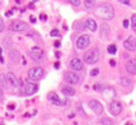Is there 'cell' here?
I'll return each mask as SVG.
<instances>
[{
  "instance_id": "cell-1",
  "label": "cell",
  "mask_w": 136,
  "mask_h": 125,
  "mask_svg": "<svg viewBox=\"0 0 136 125\" xmlns=\"http://www.w3.org/2000/svg\"><path fill=\"white\" fill-rule=\"evenodd\" d=\"M94 14L98 18L109 21L115 16V9L110 4H100L94 8Z\"/></svg>"
},
{
  "instance_id": "cell-2",
  "label": "cell",
  "mask_w": 136,
  "mask_h": 125,
  "mask_svg": "<svg viewBox=\"0 0 136 125\" xmlns=\"http://www.w3.org/2000/svg\"><path fill=\"white\" fill-rule=\"evenodd\" d=\"M99 59H100V53L98 49H96V48H93V49L88 51L83 55L84 62L88 64H96L97 62L99 61Z\"/></svg>"
},
{
  "instance_id": "cell-3",
  "label": "cell",
  "mask_w": 136,
  "mask_h": 125,
  "mask_svg": "<svg viewBox=\"0 0 136 125\" xmlns=\"http://www.w3.org/2000/svg\"><path fill=\"white\" fill-rule=\"evenodd\" d=\"M9 28L11 31H14V32H23V31H27L30 28V26L25 21H19V20H12V21H9Z\"/></svg>"
},
{
  "instance_id": "cell-4",
  "label": "cell",
  "mask_w": 136,
  "mask_h": 125,
  "mask_svg": "<svg viewBox=\"0 0 136 125\" xmlns=\"http://www.w3.org/2000/svg\"><path fill=\"white\" fill-rule=\"evenodd\" d=\"M44 75H45V71L40 66L33 67V68L28 70V78L31 80H34V81H37V80L42 79L44 78Z\"/></svg>"
},
{
  "instance_id": "cell-5",
  "label": "cell",
  "mask_w": 136,
  "mask_h": 125,
  "mask_svg": "<svg viewBox=\"0 0 136 125\" xmlns=\"http://www.w3.org/2000/svg\"><path fill=\"white\" fill-rule=\"evenodd\" d=\"M63 79L68 84H71V85H77L80 81V77L77 73L75 72H66L64 73Z\"/></svg>"
},
{
  "instance_id": "cell-6",
  "label": "cell",
  "mask_w": 136,
  "mask_h": 125,
  "mask_svg": "<svg viewBox=\"0 0 136 125\" xmlns=\"http://www.w3.org/2000/svg\"><path fill=\"white\" fill-rule=\"evenodd\" d=\"M37 91H38V85L37 83L34 82H25L24 86H23V92H24L25 95H33L35 93H37Z\"/></svg>"
},
{
  "instance_id": "cell-7",
  "label": "cell",
  "mask_w": 136,
  "mask_h": 125,
  "mask_svg": "<svg viewBox=\"0 0 136 125\" xmlns=\"http://www.w3.org/2000/svg\"><path fill=\"white\" fill-rule=\"evenodd\" d=\"M32 59L36 62H42L44 59V52L42 49L38 47H33L31 49V52L29 53Z\"/></svg>"
},
{
  "instance_id": "cell-8",
  "label": "cell",
  "mask_w": 136,
  "mask_h": 125,
  "mask_svg": "<svg viewBox=\"0 0 136 125\" xmlns=\"http://www.w3.org/2000/svg\"><path fill=\"white\" fill-rule=\"evenodd\" d=\"M90 37L88 35H82L77 38V49H86L87 47L90 45Z\"/></svg>"
},
{
  "instance_id": "cell-9",
  "label": "cell",
  "mask_w": 136,
  "mask_h": 125,
  "mask_svg": "<svg viewBox=\"0 0 136 125\" xmlns=\"http://www.w3.org/2000/svg\"><path fill=\"white\" fill-rule=\"evenodd\" d=\"M89 107L97 115H101L104 112V106L102 105V103H100L99 101L97 100L90 101V103H89Z\"/></svg>"
},
{
  "instance_id": "cell-10",
  "label": "cell",
  "mask_w": 136,
  "mask_h": 125,
  "mask_svg": "<svg viewBox=\"0 0 136 125\" xmlns=\"http://www.w3.org/2000/svg\"><path fill=\"white\" fill-rule=\"evenodd\" d=\"M110 113L114 116H118L122 111V105L118 101H112L110 106H109Z\"/></svg>"
},
{
  "instance_id": "cell-11",
  "label": "cell",
  "mask_w": 136,
  "mask_h": 125,
  "mask_svg": "<svg viewBox=\"0 0 136 125\" xmlns=\"http://www.w3.org/2000/svg\"><path fill=\"white\" fill-rule=\"evenodd\" d=\"M124 48L130 52H135L136 51V37L133 36H130L123 43Z\"/></svg>"
},
{
  "instance_id": "cell-12",
  "label": "cell",
  "mask_w": 136,
  "mask_h": 125,
  "mask_svg": "<svg viewBox=\"0 0 136 125\" xmlns=\"http://www.w3.org/2000/svg\"><path fill=\"white\" fill-rule=\"evenodd\" d=\"M70 67L71 69L75 71H81L83 69V63L81 61L80 59L78 58H73L70 62Z\"/></svg>"
},
{
  "instance_id": "cell-13",
  "label": "cell",
  "mask_w": 136,
  "mask_h": 125,
  "mask_svg": "<svg viewBox=\"0 0 136 125\" xmlns=\"http://www.w3.org/2000/svg\"><path fill=\"white\" fill-rule=\"evenodd\" d=\"M49 100L52 103L53 105H55V106H63L64 103H63V101L59 97V95L55 93V92H50V94H49Z\"/></svg>"
},
{
  "instance_id": "cell-14",
  "label": "cell",
  "mask_w": 136,
  "mask_h": 125,
  "mask_svg": "<svg viewBox=\"0 0 136 125\" xmlns=\"http://www.w3.org/2000/svg\"><path fill=\"white\" fill-rule=\"evenodd\" d=\"M126 69L131 75H136V59L132 58L129 60L126 64Z\"/></svg>"
},
{
  "instance_id": "cell-15",
  "label": "cell",
  "mask_w": 136,
  "mask_h": 125,
  "mask_svg": "<svg viewBox=\"0 0 136 125\" xmlns=\"http://www.w3.org/2000/svg\"><path fill=\"white\" fill-rule=\"evenodd\" d=\"M85 26H86L89 30H90L91 32H95L97 30V23L93 19H88L85 21Z\"/></svg>"
},
{
  "instance_id": "cell-16",
  "label": "cell",
  "mask_w": 136,
  "mask_h": 125,
  "mask_svg": "<svg viewBox=\"0 0 136 125\" xmlns=\"http://www.w3.org/2000/svg\"><path fill=\"white\" fill-rule=\"evenodd\" d=\"M7 79H8V81L12 86H14V87L19 86V80L17 79L15 75L13 73H11V72H9V73L7 74Z\"/></svg>"
},
{
  "instance_id": "cell-17",
  "label": "cell",
  "mask_w": 136,
  "mask_h": 125,
  "mask_svg": "<svg viewBox=\"0 0 136 125\" xmlns=\"http://www.w3.org/2000/svg\"><path fill=\"white\" fill-rule=\"evenodd\" d=\"M62 93L64 95H66V96H73V95H75V93H76V90H75V88H73V87H71V86H64L63 88H62Z\"/></svg>"
},
{
  "instance_id": "cell-18",
  "label": "cell",
  "mask_w": 136,
  "mask_h": 125,
  "mask_svg": "<svg viewBox=\"0 0 136 125\" xmlns=\"http://www.w3.org/2000/svg\"><path fill=\"white\" fill-rule=\"evenodd\" d=\"M9 56H10L11 60H12L13 62H16V63H18L20 58H21V54H20V52H19L17 49L10 51V52H9Z\"/></svg>"
},
{
  "instance_id": "cell-19",
  "label": "cell",
  "mask_w": 136,
  "mask_h": 125,
  "mask_svg": "<svg viewBox=\"0 0 136 125\" xmlns=\"http://www.w3.org/2000/svg\"><path fill=\"white\" fill-rule=\"evenodd\" d=\"M109 33H110V26H109L107 23H105V22H103L102 24H101V34H102L103 36H108Z\"/></svg>"
},
{
  "instance_id": "cell-20",
  "label": "cell",
  "mask_w": 136,
  "mask_h": 125,
  "mask_svg": "<svg viewBox=\"0 0 136 125\" xmlns=\"http://www.w3.org/2000/svg\"><path fill=\"white\" fill-rule=\"evenodd\" d=\"M121 86L123 87H129V86L131 85V79L128 77H122L120 79V81H119Z\"/></svg>"
},
{
  "instance_id": "cell-21",
  "label": "cell",
  "mask_w": 136,
  "mask_h": 125,
  "mask_svg": "<svg viewBox=\"0 0 136 125\" xmlns=\"http://www.w3.org/2000/svg\"><path fill=\"white\" fill-rule=\"evenodd\" d=\"M8 79H7V77L4 75V74H0V85L3 89H8Z\"/></svg>"
},
{
  "instance_id": "cell-22",
  "label": "cell",
  "mask_w": 136,
  "mask_h": 125,
  "mask_svg": "<svg viewBox=\"0 0 136 125\" xmlns=\"http://www.w3.org/2000/svg\"><path fill=\"white\" fill-rule=\"evenodd\" d=\"M3 45L5 48H7V49H10L13 45L12 39H11L9 37H6L3 39Z\"/></svg>"
},
{
  "instance_id": "cell-23",
  "label": "cell",
  "mask_w": 136,
  "mask_h": 125,
  "mask_svg": "<svg viewBox=\"0 0 136 125\" xmlns=\"http://www.w3.org/2000/svg\"><path fill=\"white\" fill-rule=\"evenodd\" d=\"M96 0H84V6L87 9H93L95 6Z\"/></svg>"
},
{
  "instance_id": "cell-24",
  "label": "cell",
  "mask_w": 136,
  "mask_h": 125,
  "mask_svg": "<svg viewBox=\"0 0 136 125\" xmlns=\"http://www.w3.org/2000/svg\"><path fill=\"white\" fill-rule=\"evenodd\" d=\"M93 90L94 91H96V92H104V90L105 89V87L103 84H101V83H95L94 85H93Z\"/></svg>"
},
{
  "instance_id": "cell-25",
  "label": "cell",
  "mask_w": 136,
  "mask_h": 125,
  "mask_svg": "<svg viewBox=\"0 0 136 125\" xmlns=\"http://www.w3.org/2000/svg\"><path fill=\"white\" fill-rule=\"evenodd\" d=\"M117 51H118V49H117V46L116 45H109L108 47H107V52L110 53V54H116L117 53Z\"/></svg>"
},
{
  "instance_id": "cell-26",
  "label": "cell",
  "mask_w": 136,
  "mask_h": 125,
  "mask_svg": "<svg viewBox=\"0 0 136 125\" xmlns=\"http://www.w3.org/2000/svg\"><path fill=\"white\" fill-rule=\"evenodd\" d=\"M101 122L103 125H114V121L109 118H104V119H102Z\"/></svg>"
},
{
  "instance_id": "cell-27",
  "label": "cell",
  "mask_w": 136,
  "mask_h": 125,
  "mask_svg": "<svg viewBox=\"0 0 136 125\" xmlns=\"http://www.w3.org/2000/svg\"><path fill=\"white\" fill-rule=\"evenodd\" d=\"M75 27H76V29H77V30H83V29H85V23H83V22H81V21H77L76 23H75Z\"/></svg>"
},
{
  "instance_id": "cell-28",
  "label": "cell",
  "mask_w": 136,
  "mask_h": 125,
  "mask_svg": "<svg viewBox=\"0 0 136 125\" xmlns=\"http://www.w3.org/2000/svg\"><path fill=\"white\" fill-rule=\"evenodd\" d=\"M131 27L134 31H136V14H132L131 16Z\"/></svg>"
},
{
  "instance_id": "cell-29",
  "label": "cell",
  "mask_w": 136,
  "mask_h": 125,
  "mask_svg": "<svg viewBox=\"0 0 136 125\" xmlns=\"http://www.w3.org/2000/svg\"><path fill=\"white\" fill-rule=\"evenodd\" d=\"M66 1H68L70 4H72V5H74L76 7H78L80 5V0H66Z\"/></svg>"
},
{
  "instance_id": "cell-30",
  "label": "cell",
  "mask_w": 136,
  "mask_h": 125,
  "mask_svg": "<svg viewBox=\"0 0 136 125\" xmlns=\"http://www.w3.org/2000/svg\"><path fill=\"white\" fill-rule=\"evenodd\" d=\"M99 72H100L99 68H94V69H92V70L90 71V77H95L99 74Z\"/></svg>"
},
{
  "instance_id": "cell-31",
  "label": "cell",
  "mask_w": 136,
  "mask_h": 125,
  "mask_svg": "<svg viewBox=\"0 0 136 125\" xmlns=\"http://www.w3.org/2000/svg\"><path fill=\"white\" fill-rule=\"evenodd\" d=\"M60 35V32L58 29H53L51 32H50V36L51 37H57V36H59Z\"/></svg>"
},
{
  "instance_id": "cell-32",
  "label": "cell",
  "mask_w": 136,
  "mask_h": 125,
  "mask_svg": "<svg viewBox=\"0 0 136 125\" xmlns=\"http://www.w3.org/2000/svg\"><path fill=\"white\" fill-rule=\"evenodd\" d=\"M129 25H130V21H129V20L125 19V20L123 21V26H124V28H128V27H129Z\"/></svg>"
},
{
  "instance_id": "cell-33",
  "label": "cell",
  "mask_w": 136,
  "mask_h": 125,
  "mask_svg": "<svg viewBox=\"0 0 136 125\" xmlns=\"http://www.w3.org/2000/svg\"><path fill=\"white\" fill-rule=\"evenodd\" d=\"M4 27H5V24H4V21L3 20L0 18V33L4 30Z\"/></svg>"
},
{
  "instance_id": "cell-34",
  "label": "cell",
  "mask_w": 136,
  "mask_h": 125,
  "mask_svg": "<svg viewBox=\"0 0 136 125\" xmlns=\"http://www.w3.org/2000/svg\"><path fill=\"white\" fill-rule=\"evenodd\" d=\"M118 2H120L121 4H124V5H128V6H130V0H118Z\"/></svg>"
},
{
  "instance_id": "cell-35",
  "label": "cell",
  "mask_w": 136,
  "mask_h": 125,
  "mask_svg": "<svg viewBox=\"0 0 136 125\" xmlns=\"http://www.w3.org/2000/svg\"><path fill=\"white\" fill-rule=\"evenodd\" d=\"M109 64H110V65H111V66H116V61H115L114 59H111V60H110V61H109Z\"/></svg>"
},
{
  "instance_id": "cell-36",
  "label": "cell",
  "mask_w": 136,
  "mask_h": 125,
  "mask_svg": "<svg viewBox=\"0 0 136 125\" xmlns=\"http://www.w3.org/2000/svg\"><path fill=\"white\" fill-rule=\"evenodd\" d=\"M54 47H55V48H60V47H61V42L58 41V40L55 41V42H54Z\"/></svg>"
},
{
  "instance_id": "cell-37",
  "label": "cell",
  "mask_w": 136,
  "mask_h": 125,
  "mask_svg": "<svg viewBox=\"0 0 136 125\" xmlns=\"http://www.w3.org/2000/svg\"><path fill=\"white\" fill-rule=\"evenodd\" d=\"M30 21H31V22L35 23V22H36V21H37V18H36V17H34V16H30Z\"/></svg>"
},
{
  "instance_id": "cell-38",
  "label": "cell",
  "mask_w": 136,
  "mask_h": 125,
  "mask_svg": "<svg viewBox=\"0 0 136 125\" xmlns=\"http://www.w3.org/2000/svg\"><path fill=\"white\" fill-rule=\"evenodd\" d=\"M39 19H40V20H45V21H46V20H47V15H46V14H41L40 17H39Z\"/></svg>"
},
{
  "instance_id": "cell-39",
  "label": "cell",
  "mask_w": 136,
  "mask_h": 125,
  "mask_svg": "<svg viewBox=\"0 0 136 125\" xmlns=\"http://www.w3.org/2000/svg\"><path fill=\"white\" fill-rule=\"evenodd\" d=\"M28 8H29V9H35V7H34V4H33V3H29V4H28Z\"/></svg>"
},
{
  "instance_id": "cell-40",
  "label": "cell",
  "mask_w": 136,
  "mask_h": 125,
  "mask_svg": "<svg viewBox=\"0 0 136 125\" xmlns=\"http://www.w3.org/2000/svg\"><path fill=\"white\" fill-rule=\"evenodd\" d=\"M59 66H60V63H59V62H56L55 64H54V67H55L56 69H58V68H59Z\"/></svg>"
},
{
  "instance_id": "cell-41",
  "label": "cell",
  "mask_w": 136,
  "mask_h": 125,
  "mask_svg": "<svg viewBox=\"0 0 136 125\" xmlns=\"http://www.w3.org/2000/svg\"><path fill=\"white\" fill-rule=\"evenodd\" d=\"M3 98V91H2V89L0 88V100Z\"/></svg>"
},
{
  "instance_id": "cell-42",
  "label": "cell",
  "mask_w": 136,
  "mask_h": 125,
  "mask_svg": "<svg viewBox=\"0 0 136 125\" xmlns=\"http://www.w3.org/2000/svg\"><path fill=\"white\" fill-rule=\"evenodd\" d=\"M12 15V11H8V12L6 13V16L8 17V16H11Z\"/></svg>"
},
{
  "instance_id": "cell-43",
  "label": "cell",
  "mask_w": 136,
  "mask_h": 125,
  "mask_svg": "<svg viewBox=\"0 0 136 125\" xmlns=\"http://www.w3.org/2000/svg\"><path fill=\"white\" fill-rule=\"evenodd\" d=\"M8 107L10 108V109H14V108H15V106H14V105H10V106H8Z\"/></svg>"
},
{
  "instance_id": "cell-44",
  "label": "cell",
  "mask_w": 136,
  "mask_h": 125,
  "mask_svg": "<svg viewBox=\"0 0 136 125\" xmlns=\"http://www.w3.org/2000/svg\"><path fill=\"white\" fill-rule=\"evenodd\" d=\"M56 57H57L58 59L60 58V52H56Z\"/></svg>"
},
{
  "instance_id": "cell-45",
  "label": "cell",
  "mask_w": 136,
  "mask_h": 125,
  "mask_svg": "<svg viewBox=\"0 0 136 125\" xmlns=\"http://www.w3.org/2000/svg\"><path fill=\"white\" fill-rule=\"evenodd\" d=\"M0 62H1L2 64H3V63H4V59H3V57H2V56L0 57Z\"/></svg>"
},
{
  "instance_id": "cell-46",
  "label": "cell",
  "mask_w": 136,
  "mask_h": 125,
  "mask_svg": "<svg viewBox=\"0 0 136 125\" xmlns=\"http://www.w3.org/2000/svg\"><path fill=\"white\" fill-rule=\"evenodd\" d=\"M2 52H3V51H2V49H1V48H0V57H1V56H2Z\"/></svg>"
},
{
  "instance_id": "cell-47",
  "label": "cell",
  "mask_w": 136,
  "mask_h": 125,
  "mask_svg": "<svg viewBox=\"0 0 136 125\" xmlns=\"http://www.w3.org/2000/svg\"><path fill=\"white\" fill-rule=\"evenodd\" d=\"M15 1H16V3H17V4H20V3H21V0H15Z\"/></svg>"
},
{
  "instance_id": "cell-48",
  "label": "cell",
  "mask_w": 136,
  "mask_h": 125,
  "mask_svg": "<svg viewBox=\"0 0 136 125\" xmlns=\"http://www.w3.org/2000/svg\"><path fill=\"white\" fill-rule=\"evenodd\" d=\"M126 125H131V124H130V123H127Z\"/></svg>"
},
{
  "instance_id": "cell-49",
  "label": "cell",
  "mask_w": 136,
  "mask_h": 125,
  "mask_svg": "<svg viewBox=\"0 0 136 125\" xmlns=\"http://www.w3.org/2000/svg\"><path fill=\"white\" fill-rule=\"evenodd\" d=\"M33 1H34V2H36V1H37V0H33Z\"/></svg>"
},
{
  "instance_id": "cell-50",
  "label": "cell",
  "mask_w": 136,
  "mask_h": 125,
  "mask_svg": "<svg viewBox=\"0 0 136 125\" xmlns=\"http://www.w3.org/2000/svg\"><path fill=\"white\" fill-rule=\"evenodd\" d=\"M0 7H1V3H0Z\"/></svg>"
},
{
  "instance_id": "cell-51",
  "label": "cell",
  "mask_w": 136,
  "mask_h": 125,
  "mask_svg": "<svg viewBox=\"0 0 136 125\" xmlns=\"http://www.w3.org/2000/svg\"><path fill=\"white\" fill-rule=\"evenodd\" d=\"M0 125H4V124H0Z\"/></svg>"
}]
</instances>
